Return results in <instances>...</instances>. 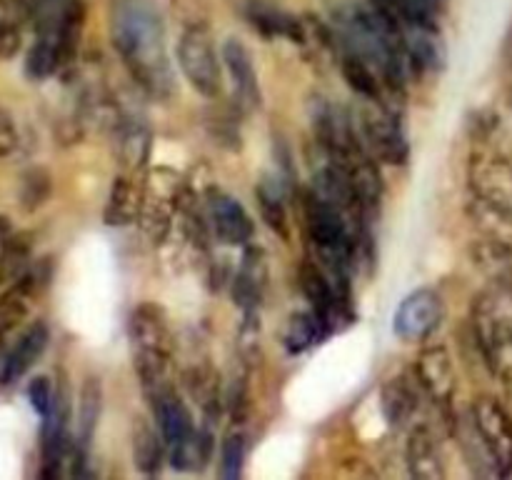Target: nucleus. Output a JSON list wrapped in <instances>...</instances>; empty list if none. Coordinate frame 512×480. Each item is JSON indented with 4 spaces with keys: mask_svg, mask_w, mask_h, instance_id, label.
<instances>
[{
    "mask_svg": "<svg viewBox=\"0 0 512 480\" xmlns=\"http://www.w3.org/2000/svg\"><path fill=\"white\" fill-rule=\"evenodd\" d=\"M10 23V18H3V15H0V35H3V30H5V25Z\"/></svg>",
    "mask_w": 512,
    "mask_h": 480,
    "instance_id": "obj_31",
    "label": "nucleus"
},
{
    "mask_svg": "<svg viewBox=\"0 0 512 480\" xmlns=\"http://www.w3.org/2000/svg\"><path fill=\"white\" fill-rule=\"evenodd\" d=\"M468 218L473 228L478 230L480 238L512 253V210L488 203V200L478 198V195H470Z\"/></svg>",
    "mask_w": 512,
    "mask_h": 480,
    "instance_id": "obj_16",
    "label": "nucleus"
},
{
    "mask_svg": "<svg viewBox=\"0 0 512 480\" xmlns=\"http://www.w3.org/2000/svg\"><path fill=\"white\" fill-rule=\"evenodd\" d=\"M470 428L493 475L508 478L512 473V415L495 398H480L470 413Z\"/></svg>",
    "mask_w": 512,
    "mask_h": 480,
    "instance_id": "obj_2",
    "label": "nucleus"
},
{
    "mask_svg": "<svg viewBox=\"0 0 512 480\" xmlns=\"http://www.w3.org/2000/svg\"><path fill=\"white\" fill-rule=\"evenodd\" d=\"M148 148L150 135L143 125H123V130H120V165H123L125 173L138 175L140 165L148 158Z\"/></svg>",
    "mask_w": 512,
    "mask_h": 480,
    "instance_id": "obj_24",
    "label": "nucleus"
},
{
    "mask_svg": "<svg viewBox=\"0 0 512 480\" xmlns=\"http://www.w3.org/2000/svg\"><path fill=\"white\" fill-rule=\"evenodd\" d=\"M365 103H370V108L360 110L358 120L365 148L388 165L408 163L410 145L398 118L383 103H375V100H365Z\"/></svg>",
    "mask_w": 512,
    "mask_h": 480,
    "instance_id": "obj_4",
    "label": "nucleus"
},
{
    "mask_svg": "<svg viewBox=\"0 0 512 480\" xmlns=\"http://www.w3.org/2000/svg\"><path fill=\"white\" fill-rule=\"evenodd\" d=\"M150 405H153L155 420H158L160 435H163L168 450L178 448V445H183L185 440H190L195 433H198L188 408H185L183 398H180L175 388L160 395V398L153 400Z\"/></svg>",
    "mask_w": 512,
    "mask_h": 480,
    "instance_id": "obj_14",
    "label": "nucleus"
},
{
    "mask_svg": "<svg viewBox=\"0 0 512 480\" xmlns=\"http://www.w3.org/2000/svg\"><path fill=\"white\" fill-rule=\"evenodd\" d=\"M265 283H268V265H265L263 250L248 248L233 285L235 305H240L245 315H253L258 310L265 293Z\"/></svg>",
    "mask_w": 512,
    "mask_h": 480,
    "instance_id": "obj_15",
    "label": "nucleus"
},
{
    "mask_svg": "<svg viewBox=\"0 0 512 480\" xmlns=\"http://www.w3.org/2000/svg\"><path fill=\"white\" fill-rule=\"evenodd\" d=\"M168 450L160 428L155 430L145 418H138L133 423V463L140 473L155 475L160 473L163 455Z\"/></svg>",
    "mask_w": 512,
    "mask_h": 480,
    "instance_id": "obj_20",
    "label": "nucleus"
},
{
    "mask_svg": "<svg viewBox=\"0 0 512 480\" xmlns=\"http://www.w3.org/2000/svg\"><path fill=\"white\" fill-rule=\"evenodd\" d=\"M505 53H508V60H510V65H512V33H510V38H508V48H505Z\"/></svg>",
    "mask_w": 512,
    "mask_h": 480,
    "instance_id": "obj_30",
    "label": "nucleus"
},
{
    "mask_svg": "<svg viewBox=\"0 0 512 480\" xmlns=\"http://www.w3.org/2000/svg\"><path fill=\"white\" fill-rule=\"evenodd\" d=\"M110 38L130 78L148 95L168 100L175 93L165 28L153 0H113Z\"/></svg>",
    "mask_w": 512,
    "mask_h": 480,
    "instance_id": "obj_1",
    "label": "nucleus"
},
{
    "mask_svg": "<svg viewBox=\"0 0 512 480\" xmlns=\"http://www.w3.org/2000/svg\"><path fill=\"white\" fill-rule=\"evenodd\" d=\"M470 195L512 210V168L490 150H478L470 160Z\"/></svg>",
    "mask_w": 512,
    "mask_h": 480,
    "instance_id": "obj_8",
    "label": "nucleus"
},
{
    "mask_svg": "<svg viewBox=\"0 0 512 480\" xmlns=\"http://www.w3.org/2000/svg\"><path fill=\"white\" fill-rule=\"evenodd\" d=\"M208 220L215 238L225 245H245L253 238V220L248 210L223 190L208 193Z\"/></svg>",
    "mask_w": 512,
    "mask_h": 480,
    "instance_id": "obj_9",
    "label": "nucleus"
},
{
    "mask_svg": "<svg viewBox=\"0 0 512 480\" xmlns=\"http://www.w3.org/2000/svg\"><path fill=\"white\" fill-rule=\"evenodd\" d=\"M53 398H55V385L50 383V378H45V375H38V378L30 380L28 400H30V405H33L35 413L40 415V418H43V415L50 410V405H53Z\"/></svg>",
    "mask_w": 512,
    "mask_h": 480,
    "instance_id": "obj_28",
    "label": "nucleus"
},
{
    "mask_svg": "<svg viewBox=\"0 0 512 480\" xmlns=\"http://www.w3.org/2000/svg\"><path fill=\"white\" fill-rule=\"evenodd\" d=\"M48 325L45 323H33L30 328H25L8 348L0 353V383L13 385L38 363L40 355L48 348Z\"/></svg>",
    "mask_w": 512,
    "mask_h": 480,
    "instance_id": "obj_10",
    "label": "nucleus"
},
{
    "mask_svg": "<svg viewBox=\"0 0 512 480\" xmlns=\"http://www.w3.org/2000/svg\"><path fill=\"white\" fill-rule=\"evenodd\" d=\"M405 458H408V470L418 480H440L445 478V460L440 450L438 438L428 425H418L410 433L408 445H405Z\"/></svg>",
    "mask_w": 512,
    "mask_h": 480,
    "instance_id": "obj_12",
    "label": "nucleus"
},
{
    "mask_svg": "<svg viewBox=\"0 0 512 480\" xmlns=\"http://www.w3.org/2000/svg\"><path fill=\"white\" fill-rule=\"evenodd\" d=\"M145 183L135 178V173H120L110 188L108 205H105V223L108 225H130L140 218L143 208Z\"/></svg>",
    "mask_w": 512,
    "mask_h": 480,
    "instance_id": "obj_17",
    "label": "nucleus"
},
{
    "mask_svg": "<svg viewBox=\"0 0 512 480\" xmlns=\"http://www.w3.org/2000/svg\"><path fill=\"white\" fill-rule=\"evenodd\" d=\"M445 318V305L440 293L433 288H420L410 293L395 310V333L403 340L418 343V340L430 338L440 328Z\"/></svg>",
    "mask_w": 512,
    "mask_h": 480,
    "instance_id": "obj_6",
    "label": "nucleus"
},
{
    "mask_svg": "<svg viewBox=\"0 0 512 480\" xmlns=\"http://www.w3.org/2000/svg\"><path fill=\"white\" fill-rule=\"evenodd\" d=\"M128 335L133 343V358H175V333L160 305H135L128 318Z\"/></svg>",
    "mask_w": 512,
    "mask_h": 480,
    "instance_id": "obj_5",
    "label": "nucleus"
},
{
    "mask_svg": "<svg viewBox=\"0 0 512 480\" xmlns=\"http://www.w3.org/2000/svg\"><path fill=\"white\" fill-rule=\"evenodd\" d=\"M255 198H258L260 215H263L265 225H268L270 230H275L280 238L288 240V210H285V190L280 178L265 175L258 183V188H255Z\"/></svg>",
    "mask_w": 512,
    "mask_h": 480,
    "instance_id": "obj_21",
    "label": "nucleus"
},
{
    "mask_svg": "<svg viewBox=\"0 0 512 480\" xmlns=\"http://www.w3.org/2000/svg\"><path fill=\"white\" fill-rule=\"evenodd\" d=\"M220 58H223L230 83H233L235 103L243 110H258L263 105V93H260L258 73H255L253 58H250V50L245 48V43H240L238 38H228Z\"/></svg>",
    "mask_w": 512,
    "mask_h": 480,
    "instance_id": "obj_11",
    "label": "nucleus"
},
{
    "mask_svg": "<svg viewBox=\"0 0 512 480\" xmlns=\"http://www.w3.org/2000/svg\"><path fill=\"white\" fill-rule=\"evenodd\" d=\"M170 18L180 30H213L210 0H170Z\"/></svg>",
    "mask_w": 512,
    "mask_h": 480,
    "instance_id": "obj_25",
    "label": "nucleus"
},
{
    "mask_svg": "<svg viewBox=\"0 0 512 480\" xmlns=\"http://www.w3.org/2000/svg\"><path fill=\"white\" fill-rule=\"evenodd\" d=\"M340 53H343L340 55V68H343V75L345 80H348L350 88H353L363 100H375V103H380V98H383V88H380L378 73H375L363 58L350 53V50L340 48Z\"/></svg>",
    "mask_w": 512,
    "mask_h": 480,
    "instance_id": "obj_22",
    "label": "nucleus"
},
{
    "mask_svg": "<svg viewBox=\"0 0 512 480\" xmlns=\"http://www.w3.org/2000/svg\"><path fill=\"white\" fill-rule=\"evenodd\" d=\"M100 408H103V385L95 375L85 378L83 388H80L78 400V430L73 438V450L80 455H88L90 445H93L95 430H98Z\"/></svg>",
    "mask_w": 512,
    "mask_h": 480,
    "instance_id": "obj_18",
    "label": "nucleus"
},
{
    "mask_svg": "<svg viewBox=\"0 0 512 480\" xmlns=\"http://www.w3.org/2000/svg\"><path fill=\"white\" fill-rule=\"evenodd\" d=\"M425 3H430V5H435V8H440V3H443V0H425Z\"/></svg>",
    "mask_w": 512,
    "mask_h": 480,
    "instance_id": "obj_32",
    "label": "nucleus"
},
{
    "mask_svg": "<svg viewBox=\"0 0 512 480\" xmlns=\"http://www.w3.org/2000/svg\"><path fill=\"white\" fill-rule=\"evenodd\" d=\"M418 390L410 383L408 378H390L388 383L380 390V408H383L385 420H388L393 428H403L410 418L418 410Z\"/></svg>",
    "mask_w": 512,
    "mask_h": 480,
    "instance_id": "obj_19",
    "label": "nucleus"
},
{
    "mask_svg": "<svg viewBox=\"0 0 512 480\" xmlns=\"http://www.w3.org/2000/svg\"><path fill=\"white\" fill-rule=\"evenodd\" d=\"M18 148V130H15L13 118L0 108V158L10 155Z\"/></svg>",
    "mask_w": 512,
    "mask_h": 480,
    "instance_id": "obj_29",
    "label": "nucleus"
},
{
    "mask_svg": "<svg viewBox=\"0 0 512 480\" xmlns=\"http://www.w3.org/2000/svg\"><path fill=\"white\" fill-rule=\"evenodd\" d=\"M245 453H248V440L243 430L233 428L220 443V475L225 480H238L243 475Z\"/></svg>",
    "mask_w": 512,
    "mask_h": 480,
    "instance_id": "obj_26",
    "label": "nucleus"
},
{
    "mask_svg": "<svg viewBox=\"0 0 512 480\" xmlns=\"http://www.w3.org/2000/svg\"><path fill=\"white\" fill-rule=\"evenodd\" d=\"M325 333H328V328H325L323 320H320L313 310H303V313H295L293 318H290L283 335V343L285 348H288V353L298 355L303 353V350H308L310 345L318 343Z\"/></svg>",
    "mask_w": 512,
    "mask_h": 480,
    "instance_id": "obj_23",
    "label": "nucleus"
},
{
    "mask_svg": "<svg viewBox=\"0 0 512 480\" xmlns=\"http://www.w3.org/2000/svg\"><path fill=\"white\" fill-rule=\"evenodd\" d=\"M245 15H248L250 25L258 33H263L265 38H288L293 43H303L305 40L303 20L295 18L293 13H288L280 5L270 3V0H248Z\"/></svg>",
    "mask_w": 512,
    "mask_h": 480,
    "instance_id": "obj_13",
    "label": "nucleus"
},
{
    "mask_svg": "<svg viewBox=\"0 0 512 480\" xmlns=\"http://www.w3.org/2000/svg\"><path fill=\"white\" fill-rule=\"evenodd\" d=\"M50 190H53V183H50L48 170H28L23 175V180H20V203H23L25 210L40 208L50 198Z\"/></svg>",
    "mask_w": 512,
    "mask_h": 480,
    "instance_id": "obj_27",
    "label": "nucleus"
},
{
    "mask_svg": "<svg viewBox=\"0 0 512 480\" xmlns=\"http://www.w3.org/2000/svg\"><path fill=\"white\" fill-rule=\"evenodd\" d=\"M415 383L418 388L440 405L443 410L453 408L458 378H455V365L445 345H430L415 360Z\"/></svg>",
    "mask_w": 512,
    "mask_h": 480,
    "instance_id": "obj_7",
    "label": "nucleus"
},
{
    "mask_svg": "<svg viewBox=\"0 0 512 480\" xmlns=\"http://www.w3.org/2000/svg\"><path fill=\"white\" fill-rule=\"evenodd\" d=\"M218 50L213 43V30H180L178 65L185 80L203 98H218L223 90Z\"/></svg>",
    "mask_w": 512,
    "mask_h": 480,
    "instance_id": "obj_3",
    "label": "nucleus"
}]
</instances>
